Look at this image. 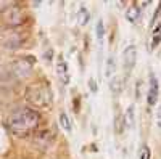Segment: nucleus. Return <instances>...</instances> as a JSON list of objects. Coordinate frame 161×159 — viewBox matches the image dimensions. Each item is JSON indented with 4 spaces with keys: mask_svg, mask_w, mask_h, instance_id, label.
Returning <instances> with one entry per match:
<instances>
[{
    "mask_svg": "<svg viewBox=\"0 0 161 159\" xmlns=\"http://www.w3.org/2000/svg\"><path fill=\"white\" fill-rule=\"evenodd\" d=\"M10 69L13 72V76L18 77V79H26V77H29L32 74V69H34V66H32V61L29 58H16V60H13L11 64H10Z\"/></svg>",
    "mask_w": 161,
    "mask_h": 159,
    "instance_id": "39448f33",
    "label": "nucleus"
},
{
    "mask_svg": "<svg viewBox=\"0 0 161 159\" xmlns=\"http://www.w3.org/2000/svg\"><path fill=\"white\" fill-rule=\"evenodd\" d=\"M161 44V23H158L153 29L152 34V44H150V50H155L158 45Z\"/></svg>",
    "mask_w": 161,
    "mask_h": 159,
    "instance_id": "1a4fd4ad",
    "label": "nucleus"
},
{
    "mask_svg": "<svg viewBox=\"0 0 161 159\" xmlns=\"http://www.w3.org/2000/svg\"><path fill=\"white\" fill-rule=\"evenodd\" d=\"M136 61H137V48H136V45L126 47V50L123 51V63H124V68H126L127 72L130 69H134Z\"/></svg>",
    "mask_w": 161,
    "mask_h": 159,
    "instance_id": "0eeeda50",
    "label": "nucleus"
},
{
    "mask_svg": "<svg viewBox=\"0 0 161 159\" xmlns=\"http://www.w3.org/2000/svg\"><path fill=\"white\" fill-rule=\"evenodd\" d=\"M26 13L19 5H8L2 10V21L8 26V28L16 29L19 26L26 23Z\"/></svg>",
    "mask_w": 161,
    "mask_h": 159,
    "instance_id": "7ed1b4c3",
    "label": "nucleus"
},
{
    "mask_svg": "<svg viewBox=\"0 0 161 159\" xmlns=\"http://www.w3.org/2000/svg\"><path fill=\"white\" fill-rule=\"evenodd\" d=\"M113 76H116V61H114V56H108V60H106V68H105V77L111 79Z\"/></svg>",
    "mask_w": 161,
    "mask_h": 159,
    "instance_id": "9d476101",
    "label": "nucleus"
},
{
    "mask_svg": "<svg viewBox=\"0 0 161 159\" xmlns=\"http://www.w3.org/2000/svg\"><path fill=\"white\" fill-rule=\"evenodd\" d=\"M90 21V13L87 8L80 7L79 11H77V24L79 26H87V23Z\"/></svg>",
    "mask_w": 161,
    "mask_h": 159,
    "instance_id": "9b49d317",
    "label": "nucleus"
},
{
    "mask_svg": "<svg viewBox=\"0 0 161 159\" xmlns=\"http://www.w3.org/2000/svg\"><path fill=\"white\" fill-rule=\"evenodd\" d=\"M110 87H111V90L114 92V93L121 92V88H123V81H121L119 76H113V77L110 79Z\"/></svg>",
    "mask_w": 161,
    "mask_h": 159,
    "instance_id": "2eb2a0df",
    "label": "nucleus"
},
{
    "mask_svg": "<svg viewBox=\"0 0 161 159\" xmlns=\"http://www.w3.org/2000/svg\"><path fill=\"white\" fill-rule=\"evenodd\" d=\"M89 87H90V90H92V93H95V92H97V84H95V81H93V77L89 81Z\"/></svg>",
    "mask_w": 161,
    "mask_h": 159,
    "instance_id": "6ab92c4d",
    "label": "nucleus"
},
{
    "mask_svg": "<svg viewBox=\"0 0 161 159\" xmlns=\"http://www.w3.org/2000/svg\"><path fill=\"white\" fill-rule=\"evenodd\" d=\"M139 159H152V150L148 145H142L140 150H139Z\"/></svg>",
    "mask_w": 161,
    "mask_h": 159,
    "instance_id": "dca6fc26",
    "label": "nucleus"
},
{
    "mask_svg": "<svg viewBox=\"0 0 161 159\" xmlns=\"http://www.w3.org/2000/svg\"><path fill=\"white\" fill-rule=\"evenodd\" d=\"M60 124H61L63 130H66V132H73V122H71L69 116L66 114V113H61V114H60Z\"/></svg>",
    "mask_w": 161,
    "mask_h": 159,
    "instance_id": "4468645a",
    "label": "nucleus"
},
{
    "mask_svg": "<svg viewBox=\"0 0 161 159\" xmlns=\"http://www.w3.org/2000/svg\"><path fill=\"white\" fill-rule=\"evenodd\" d=\"M132 125H134V104L129 106L126 109V114H124V127L130 129Z\"/></svg>",
    "mask_w": 161,
    "mask_h": 159,
    "instance_id": "ddd939ff",
    "label": "nucleus"
},
{
    "mask_svg": "<svg viewBox=\"0 0 161 159\" xmlns=\"http://www.w3.org/2000/svg\"><path fill=\"white\" fill-rule=\"evenodd\" d=\"M126 18H127V21H130V23H137L139 18H140V8H139L137 5H132V7L127 10V13H126Z\"/></svg>",
    "mask_w": 161,
    "mask_h": 159,
    "instance_id": "f8f14e48",
    "label": "nucleus"
},
{
    "mask_svg": "<svg viewBox=\"0 0 161 159\" xmlns=\"http://www.w3.org/2000/svg\"><path fill=\"white\" fill-rule=\"evenodd\" d=\"M40 124V114L32 108H21L11 113L8 117V129L13 135L26 137Z\"/></svg>",
    "mask_w": 161,
    "mask_h": 159,
    "instance_id": "f257e3e1",
    "label": "nucleus"
},
{
    "mask_svg": "<svg viewBox=\"0 0 161 159\" xmlns=\"http://www.w3.org/2000/svg\"><path fill=\"white\" fill-rule=\"evenodd\" d=\"M155 117H156V125L161 129V104L158 106V109H156V114H155Z\"/></svg>",
    "mask_w": 161,
    "mask_h": 159,
    "instance_id": "a211bd4d",
    "label": "nucleus"
},
{
    "mask_svg": "<svg viewBox=\"0 0 161 159\" xmlns=\"http://www.w3.org/2000/svg\"><path fill=\"white\" fill-rule=\"evenodd\" d=\"M26 101L31 106H34V108H44V109L50 108V104L53 101L50 87L42 82L29 85L26 88Z\"/></svg>",
    "mask_w": 161,
    "mask_h": 159,
    "instance_id": "f03ea898",
    "label": "nucleus"
},
{
    "mask_svg": "<svg viewBox=\"0 0 161 159\" xmlns=\"http://www.w3.org/2000/svg\"><path fill=\"white\" fill-rule=\"evenodd\" d=\"M55 69H57V76L61 81V84H69V71H68V63L63 58V55L57 56V64H55Z\"/></svg>",
    "mask_w": 161,
    "mask_h": 159,
    "instance_id": "6e6552de",
    "label": "nucleus"
},
{
    "mask_svg": "<svg viewBox=\"0 0 161 159\" xmlns=\"http://www.w3.org/2000/svg\"><path fill=\"white\" fill-rule=\"evenodd\" d=\"M0 45L8 50H16L23 45V35L18 29L3 28L0 29Z\"/></svg>",
    "mask_w": 161,
    "mask_h": 159,
    "instance_id": "20e7f679",
    "label": "nucleus"
},
{
    "mask_svg": "<svg viewBox=\"0 0 161 159\" xmlns=\"http://www.w3.org/2000/svg\"><path fill=\"white\" fill-rule=\"evenodd\" d=\"M158 95H159V84L158 79L153 72H150V85H148V92H147V103L148 106H155L158 101Z\"/></svg>",
    "mask_w": 161,
    "mask_h": 159,
    "instance_id": "423d86ee",
    "label": "nucleus"
},
{
    "mask_svg": "<svg viewBox=\"0 0 161 159\" xmlns=\"http://www.w3.org/2000/svg\"><path fill=\"white\" fill-rule=\"evenodd\" d=\"M97 37L100 39V40L103 39V21L102 19L97 23Z\"/></svg>",
    "mask_w": 161,
    "mask_h": 159,
    "instance_id": "f3484780",
    "label": "nucleus"
}]
</instances>
